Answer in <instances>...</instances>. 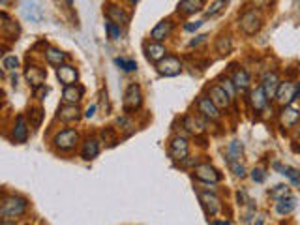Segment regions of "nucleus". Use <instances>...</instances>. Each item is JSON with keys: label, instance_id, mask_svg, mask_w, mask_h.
I'll list each match as a JSON object with an SVG mask.
<instances>
[{"label": "nucleus", "instance_id": "obj_1", "mask_svg": "<svg viewBox=\"0 0 300 225\" xmlns=\"http://www.w3.org/2000/svg\"><path fill=\"white\" fill-rule=\"evenodd\" d=\"M28 208V203L27 199H23V197H6L4 199V203L0 206V216H2V220L4 222H11V220H15L19 216H23L27 212Z\"/></svg>", "mask_w": 300, "mask_h": 225}, {"label": "nucleus", "instance_id": "obj_2", "mask_svg": "<svg viewBox=\"0 0 300 225\" xmlns=\"http://www.w3.org/2000/svg\"><path fill=\"white\" fill-rule=\"evenodd\" d=\"M240 28H242L244 34H248V36H253L255 32H259V28H261V17H259V13L246 11L242 17H240Z\"/></svg>", "mask_w": 300, "mask_h": 225}, {"label": "nucleus", "instance_id": "obj_3", "mask_svg": "<svg viewBox=\"0 0 300 225\" xmlns=\"http://www.w3.org/2000/svg\"><path fill=\"white\" fill-rule=\"evenodd\" d=\"M141 102H143V98H141L139 84H130L128 90H126V96H124V111L131 112L135 109H139Z\"/></svg>", "mask_w": 300, "mask_h": 225}, {"label": "nucleus", "instance_id": "obj_4", "mask_svg": "<svg viewBox=\"0 0 300 225\" xmlns=\"http://www.w3.org/2000/svg\"><path fill=\"white\" fill-rule=\"evenodd\" d=\"M21 13L30 23H39L43 19V11H41V8H39V4H38L36 0H23Z\"/></svg>", "mask_w": 300, "mask_h": 225}, {"label": "nucleus", "instance_id": "obj_5", "mask_svg": "<svg viewBox=\"0 0 300 225\" xmlns=\"http://www.w3.org/2000/svg\"><path fill=\"white\" fill-rule=\"evenodd\" d=\"M297 100V84L289 83V81H285V83L280 84V88H278V92H276V102L280 103V105H291V103Z\"/></svg>", "mask_w": 300, "mask_h": 225}, {"label": "nucleus", "instance_id": "obj_6", "mask_svg": "<svg viewBox=\"0 0 300 225\" xmlns=\"http://www.w3.org/2000/svg\"><path fill=\"white\" fill-rule=\"evenodd\" d=\"M158 72L163 77H175V75L182 72V64H180V60L177 56H165L158 64Z\"/></svg>", "mask_w": 300, "mask_h": 225}, {"label": "nucleus", "instance_id": "obj_7", "mask_svg": "<svg viewBox=\"0 0 300 225\" xmlns=\"http://www.w3.org/2000/svg\"><path fill=\"white\" fill-rule=\"evenodd\" d=\"M77 143V131L75 130H64L60 133H56L55 137V145L56 149L60 150H72Z\"/></svg>", "mask_w": 300, "mask_h": 225}, {"label": "nucleus", "instance_id": "obj_8", "mask_svg": "<svg viewBox=\"0 0 300 225\" xmlns=\"http://www.w3.org/2000/svg\"><path fill=\"white\" fill-rule=\"evenodd\" d=\"M169 154L171 158L177 159V161H182V159L188 158V141L184 137H175L169 145Z\"/></svg>", "mask_w": 300, "mask_h": 225}, {"label": "nucleus", "instance_id": "obj_9", "mask_svg": "<svg viewBox=\"0 0 300 225\" xmlns=\"http://www.w3.org/2000/svg\"><path fill=\"white\" fill-rule=\"evenodd\" d=\"M195 177L199 180H203V182H208V184H216V182H220V173L216 171L212 165H208V163H203V165H197L195 167Z\"/></svg>", "mask_w": 300, "mask_h": 225}, {"label": "nucleus", "instance_id": "obj_10", "mask_svg": "<svg viewBox=\"0 0 300 225\" xmlns=\"http://www.w3.org/2000/svg\"><path fill=\"white\" fill-rule=\"evenodd\" d=\"M199 199H201V203L205 206L206 214L216 216L220 210H222V201H220V197L214 195V193H205V191H201V193H199Z\"/></svg>", "mask_w": 300, "mask_h": 225}, {"label": "nucleus", "instance_id": "obj_11", "mask_svg": "<svg viewBox=\"0 0 300 225\" xmlns=\"http://www.w3.org/2000/svg\"><path fill=\"white\" fill-rule=\"evenodd\" d=\"M266 102H268V96L264 92L262 84L255 86L252 92H250V105H252L255 111H262L266 107Z\"/></svg>", "mask_w": 300, "mask_h": 225}, {"label": "nucleus", "instance_id": "obj_12", "mask_svg": "<svg viewBox=\"0 0 300 225\" xmlns=\"http://www.w3.org/2000/svg\"><path fill=\"white\" fill-rule=\"evenodd\" d=\"M210 100L214 103L218 109H225L227 105H229V94L225 92L224 88H222V84H214L212 88H210Z\"/></svg>", "mask_w": 300, "mask_h": 225}, {"label": "nucleus", "instance_id": "obj_13", "mask_svg": "<svg viewBox=\"0 0 300 225\" xmlns=\"http://www.w3.org/2000/svg\"><path fill=\"white\" fill-rule=\"evenodd\" d=\"M197 107H199V111L203 112L206 118H210V120H218L220 118V109L212 103L210 98H199Z\"/></svg>", "mask_w": 300, "mask_h": 225}, {"label": "nucleus", "instance_id": "obj_14", "mask_svg": "<svg viewBox=\"0 0 300 225\" xmlns=\"http://www.w3.org/2000/svg\"><path fill=\"white\" fill-rule=\"evenodd\" d=\"M145 55H147V58H149L150 62H156V64H159V62L165 58V47L161 45L159 41L149 43V45L145 47Z\"/></svg>", "mask_w": 300, "mask_h": 225}, {"label": "nucleus", "instance_id": "obj_15", "mask_svg": "<svg viewBox=\"0 0 300 225\" xmlns=\"http://www.w3.org/2000/svg\"><path fill=\"white\" fill-rule=\"evenodd\" d=\"M280 77L278 74H266L264 75V79H262V88H264V92L268 98H276V92H278V88H280Z\"/></svg>", "mask_w": 300, "mask_h": 225}, {"label": "nucleus", "instance_id": "obj_16", "mask_svg": "<svg viewBox=\"0 0 300 225\" xmlns=\"http://www.w3.org/2000/svg\"><path fill=\"white\" fill-rule=\"evenodd\" d=\"M56 75H58V79H60V83H64L66 86H70V84H74L77 81V70H75L74 66H58L56 68Z\"/></svg>", "mask_w": 300, "mask_h": 225}, {"label": "nucleus", "instance_id": "obj_17", "mask_svg": "<svg viewBox=\"0 0 300 225\" xmlns=\"http://www.w3.org/2000/svg\"><path fill=\"white\" fill-rule=\"evenodd\" d=\"M171 30H173V23H171L169 19L167 21H161V23H158V25L154 27L150 38H152L154 41H161V39H165V38L171 34Z\"/></svg>", "mask_w": 300, "mask_h": 225}, {"label": "nucleus", "instance_id": "obj_18", "mask_svg": "<svg viewBox=\"0 0 300 225\" xmlns=\"http://www.w3.org/2000/svg\"><path fill=\"white\" fill-rule=\"evenodd\" d=\"M297 208V199L295 197H283L280 201H276V212L280 216H289Z\"/></svg>", "mask_w": 300, "mask_h": 225}, {"label": "nucleus", "instance_id": "obj_19", "mask_svg": "<svg viewBox=\"0 0 300 225\" xmlns=\"http://www.w3.org/2000/svg\"><path fill=\"white\" fill-rule=\"evenodd\" d=\"M233 83L238 92H246L248 86H250V75H248V72L242 70V68H238L233 74Z\"/></svg>", "mask_w": 300, "mask_h": 225}, {"label": "nucleus", "instance_id": "obj_20", "mask_svg": "<svg viewBox=\"0 0 300 225\" xmlns=\"http://www.w3.org/2000/svg\"><path fill=\"white\" fill-rule=\"evenodd\" d=\"M27 137H28L27 122H25V116L19 114L17 120H15V128H13V141H15V143H25Z\"/></svg>", "mask_w": 300, "mask_h": 225}, {"label": "nucleus", "instance_id": "obj_21", "mask_svg": "<svg viewBox=\"0 0 300 225\" xmlns=\"http://www.w3.org/2000/svg\"><path fill=\"white\" fill-rule=\"evenodd\" d=\"M107 17L111 19L112 23H116V25H128L130 23V15L124 9L116 8V6H109L107 8Z\"/></svg>", "mask_w": 300, "mask_h": 225}, {"label": "nucleus", "instance_id": "obj_22", "mask_svg": "<svg viewBox=\"0 0 300 225\" xmlns=\"http://www.w3.org/2000/svg\"><path fill=\"white\" fill-rule=\"evenodd\" d=\"M58 118L64 122H72V120H77L79 118V109L75 103H68L64 107L58 109Z\"/></svg>", "mask_w": 300, "mask_h": 225}, {"label": "nucleus", "instance_id": "obj_23", "mask_svg": "<svg viewBox=\"0 0 300 225\" xmlns=\"http://www.w3.org/2000/svg\"><path fill=\"white\" fill-rule=\"evenodd\" d=\"M27 79H28V83L32 84L34 88H39V86L43 84V81H45V72H43V70H39V68H28Z\"/></svg>", "mask_w": 300, "mask_h": 225}, {"label": "nucleus", "instance_id": "obj_24", "mask_svg": "<svg viewBox=\"0 0 300 225\" xmlns=\"http://www.w3.org/2000/svg\"><path fill=\"white\" fill-rule=\"evenodd\" d=\"M184 128H186L189 133L199 135V133H203V131H205V122H201L199 118H195V116L188 114V116H184Z\"/></svg>", "mask_w": 300, "mask_h": 225}, {"label": "nucleus", "instance_id": "obj_25", "mask_svg": "<svg viewBox=\"0 0 300 225\" xmlns=\"http://www.w3.org/2000/svg\"><path fill=\"white\" fill-rule=\"evenodd\" d=\"M83 88L81 86H75V84H70V86H66L64 92H62V98H64L66 103H77L81 100V96H83Z\"/></svg>", "mask_w": 300, "mask_h": 225}, {"label": "nucleus", "instance_id": "obj_26", "mask_svg": "<svg viewBox=\"0 0 300 225\" xmlns=\"http://www.w3.org/2000/svg\"><path fill=\"white\" fill-rule=\"evenodd\" d=\"M100 154V145L96 139H88L83 145V150H81V158L83 159H94Z\"/></svg>", "mask_w": 300, "mask_h": 225}, {"label": "nucleus", "instance_id": "obj_27", "mask_svg": "<svg viewBox=\"0 0 300 225\" xmlns=\"http://www.w3.org/2000/svg\"><path fill=\"white\" fill-rule=\"evenodd\" d=\"M300 118V112L299 109H295V107H291L287 105L283 111H281V124L283 126H293V124H297Z\"/></svg>", "mask_w": 300, "mask_h": 225}, {"label": "nucleus", "instance_id": "obj_28", "mask_svg": "<svg viewBox=\"0 0 300 225\" xmlns=\"http://www.w3.org/2000/svg\"><path fill=\"white\" fill-rule=\"evenodd\" d=\"M201 8H203V0H182L178 4V9L182 13H195Z\"/></svg>", "mask_w": 300, "mask_h": 225}, {"label": "nucleus", "instance_id": "obj_29", "mask_svg": "<svg viewBox=\"0 0 300 225\" xmlns=\"http://www.w3.org/2000/svg\"><path fill=\"white\" fill-rule=\"evenodd\" d=\"M45 58H47V62L49 64H53V66H62V62L66 60V53H62V51H58V49H47V53H45Z\"/></svg>", "mask_w": 300, "mask_h": 225}, {"label": "nucleus", "instance_id": "obj_30", "mask_svg": "<svg viewBox=\"0 0 300 225\" xmlns=\"http://www.w3.org/2000/svg\"><path fill=\"white\" fill-rule=\"evenodd\" d=\"M274 167L281 171L283 177H287L293 182V184H300V173H297L293 167H287V165H280V163H274Z\"/></svg>", "mask_w": 300, "mask_h": 225}, {"label": "nucleus", "instance_id": "obj_31", "mask_svg": "<svg viewBox=\"0 0 300 225\" xmlns=\"http://www.w3.org/2000/svg\"><path fill=\"white\" fill-rule=\"evenodd\" d=\"M216 49H218V53H220V55H229V53H231V49H233V41H231V38L222 36L220 39H218V43H216Z\"/></svg>", "mask_w": 300, "mask_h": 225}, {"label": "nucleus", "instance_id": "obj_32", "mask_svg": "<svg viewBox=\"0 0 300 225\" xmlns=\"http://www.w3.org/2000/svg\"><path fill=\"white\" fill-rule=\"evenodd\" d=\"M268 195H270L274 201H280V199L289 195V186H285V184H278V186H274L272 189H268Z\"/></svg>", "mask_w": 300, "mask_h": 225}, {"label": "nucleus", "instance_id": "obj_33", "mask_svg": "<svg viewBox=\"0 0 300 225\" xmlns=\"http://www.w3.org/2000/svg\"><path fill=\"white\" fill-rule=\"evenodd\" d=\"M242 143L240 141H233L231 145H229V149H227V156H229V161H233V159H238L242 156Z\"/></svg>", "mask_w": 300, "mask_h": 225}, {"label": "nucleus", "instance_id": "obj_34", "mask_svg": "<svg viewBox=\"0 0 300 225\" xmlns=\"http://www.w3.org/2000/svg\"><path fill=\"white\" fill-rule=\"evenodd\" d=\"M114 62H116V66L120 68L122 72H135V70H137V64H135V60H126V58H116Z\"/></svg>", "mask_w": 300, "mask_h": 225}, {"label": "nucleus", "instance_id": "obj_35", "mask_svg": "<svg viewBox=\"0 0 300 225\" xmlns=\"http://www.w3.org/2000/svg\"><path fill=\"white\" fill-rule=\"evenodd\" d=\"M28 118H30V122H32V126H39L41 124V120H43V111L41 109H30L28 111Z\"/></svg>", "mask_w": 300, "mask_h": 225}, {"label": "nucleus", "instance_id": "obj_36", "mask_svg": "<svg viewBox=\"0 0 300 225\" xmlns=\"http://www.w3.org/2000/svg\"><path fill=\"white\" fill-rule=\"evenodd\" d=\"M229 165H231V169H233V173L236 175V177L244 178L246 177V167H244L242 163L238 161V159H233V161H229Z\"/></svg>", "mask_w": 300, "mask_h": 225}, {"label": "nucleus", "instance_id": "obj_37", "mask_svg": "<svg viewBox=\"0 0 300 225\" xmlns=\"http://www.w3.org/2000/svg\"><path fill=\"white\" fill-rule=\"evenodd\" d=\"M105 30L111 36V39H120V27H116V23H107Z\"/></svg>", "mask_w": 300, "mask_h": 225}, {"label": "nucleus", "instance_id": "obj_38", "mask_svg": "<svg viewBox=\"0 0 300 225\" xmlns=\"http://www.w3.org/2000/svg\"><path fill=\"white\" fill-rule=\"evenodd\" d=\"M222 88H224L225 92L229 94V98L233 100V98H234V90H236V86H234L233 81H229V79H224V81H222Z\"/></svg>", "mask_w": 300, "mask_h": 225}, {"label": "nucleus", "instance_id": "obj_39", "mask_svg": "<svg viewBox=\"0 0 300 225\" xmlns=\"http://www.w3.org/2000/svg\"><path fill=\"white\" fill-rule=\"evenodd\" d=\"M2 66H4L6 70H15V68H19V58L17 56H6Z\"/></svg>", "mask_w": 300, "mask_h": 225}, {"label": "nucleus", "instance_id": "obj_40", "mask_svg": "<svg viewBox=\"0 0 300 225\" xmlns=\"http://www.w3.org/2000/svg\"><path fill=\"white\" fill-rule=\"evenodd\" d=\"M264 178H266V173H264L262 169H253V171H252V180H253V182H264Z\"/></svg>", "mask_w": 300, "mask_h": 225}, {"label": "nucleus", "instance_id": "obj_41", "mask_svg": "<svg viewBox=\"0 0 300 225\" xmlns=\"http://www.w3.org/2000/svg\"><path fill=\"white\" fill-rule=\"evenodd\" d=\"M222 6H224V2H222V0H218L216 4H212L210 9H206V17H212V15H216V13H220V11H222Z\"/></svg>", "mask_w": 300, "mask_h": 225}, {"label": "nucleus", "instance_id": "obj_42", "mask_svg": "<svg viewBox=\"0 0 300 225\" xmlns=\"http://www.w3.org/2000/svg\"><path fill=\"white\" fill-rule=\"evenodd\" d=\"M201 25H203V21H191V23H186V25H184V30H186V32H193L197 28H201Z\"/></svg>", "mask_w": 300, "mask_h": 225}, {"label": "nucleus", "instance_id": "obj_43", "mask_svg": "<svg viewBox=\"0 0 300 225\" xmlns=\"http://www.w3.org/2000/svg\"><path fill=\"white\" fill-rule=\"evenodd\" d=\"M206 38H208L206 34H201V36H197L195 39H191V41H189V47H195V45H199V43H203Z\"/></svg>", "mask_w": 300, "mask_h": 225}, {"label": "nucleus", "instance_id": "obj_44", "mask_svg": "<svg viewBox=\"0 0 300 225\" xmlns=\"http://www.w3.org/2000/svg\"><path fill=\"white\" fill-rule=\"evenodd\" d=\"M94 112H96V105H90V107L86 109V112H84V116H86V118H92Z\"/></svg>", "mask_w": 300, "mask_h": 225}, {"label": "nucleus", "instance_id": "obj_45", "mask_svg": "<svg viewBox=\"0 0 300 225\" xmlns=\"http://www.w3.org/2000/svg\"><path fill=\"white\" fill-rule=\"evenodd\" d=\"M255 225H264V220H262V218H259V220L255 222Z\"/></svg>", "mask_w": 300, "mask_h": 225}, {"label": "nucleus", "instance_id": "obj_46", "mask_svg": "<svg viewBox=\"0 0 300 225\" xmlns=\"http://www.w3.org/2000/svg\"><path fill=\"white\" fill-rule=\"evenodd\" d=\"M2 225H15V224H9V222H4Z\"/></svg>", "mask_w": 300, "mask_h": 225}, {"label": "nucleus", "instance_id": "obj_47", "mask_svg": "<svg viewBox=\"0 0 300 225\" xmlns=\"http://www.w3.org/2000/svg\"><path fill=\"white\" fill-rule=\"evenodd\" d=\"M222 2H229V0H222Z\"/></svg>", "mask_w": 300, "mask_h": 225}, {"label": "nucleus", "instance_id": "obj_48", "mask_svg": "<svg viewBox=\"0 0 300 225\" xmlns=\"http://www.w3.org/2000/svg\"><path fill=\"white\" fill-rule=\"evenodd\" d=\"M131 2H137V0H131Z\"/></svg>", "mask_w": 300, "mask_h": 225}]
</instances>
